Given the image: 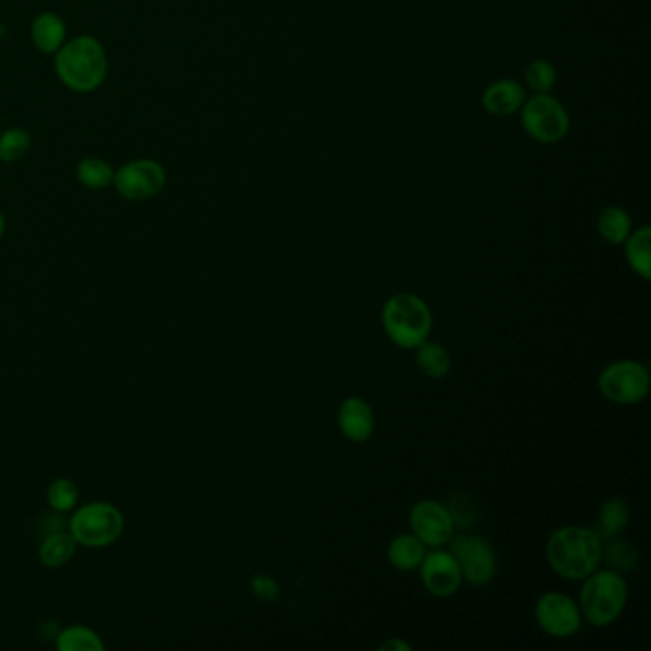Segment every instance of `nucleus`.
I'll return each instance as SVG.
<instances>
[{
	"label": "nucleus",
	"mask_w": 651,
	"mask_h": 651,
	"mask_svg": "<svg viewBox=\"0 0 651 651\" xmlns=\"http://www.w3.org/2000/svg\"><path fill=\"white\" fill-rule=\"evenodd\" d=\"M535 621L555 638L576 637L583 625V615L576 600L563 592H545L535 604Z\"/></svg>",
	"instance_id": "obj_10"
},
{
	"label": "nucleus",
	"mask_w": 651,
	"mask_h": 651,
	"mask_svg": "<svg viewBox=\"0 0 651 651\" xmlns=\"http://www.w3.org/2000/svg\"><path fill=\"white\" fill-rule=\"evenodd\" d=\"M382 651H409L411 650V644H407L404 640H399V638H394V640H388V642H384L381 646Z\"/></svg>",
	"instance_id": "obj_30"
},
{
	"label": "nucleus",
	"mask_w": 651,
	"mask_h": 651,
	"mask_svg": "<svg viewBox=\"0 0 651 651\" xmlns=\"http://www.w3.org/2000/svg\"><path fill=\"white\" fill-rule=\"evenodd\" d=\"M251 591L255 594L256 598L263 600V602H276L281 596V586L274 577L260 573L251 579Z\"/></svg>",
	"instance_id": "obj_29"
},
{
	"label": "nucleus",
	"mask_w": 651,
	"mask_h": 651,
	"mask_svg": "<svg viewBox=\"0 0 651 651\" xmlns=\"http://www.w3.org/2000/svg\"><path fill=\"white\" fill-rule=\"evenodd\" d=\"M77 550V540L69 532H54L46 535L38 548V558L46 568H61L66 566Z\"/></svg>",
	"instance_id": "obj_19"
},
{
	"label": "nucleus",
	"mask_w": 651,
	"mask_h": 651,
	"mask_svg": "<svg viewBox=\"0 0 651 651\" xmlns=\"http://www.w3.org/2000/svg\"><path fill=\"white\" fill-rule=\"evenodd\" d=\"M46 499L54 512L66 514V512L75 509L77 502H79V487L75 486V481H71L69 478L54 479L48 487Z\"/></svg>",
	"instance_id": "obj_26"
},
{
	"label": "nucleus",
	"mask_w": 651,
	"mask_h": 651,
	"mask_svg": "<svg viewBox=\"0 0 651 651\" xmlns=\"http://www.w3.org/2000/svg\"><path fill=\"white\" fill-rule=\"evenodd\" d=\"M125 532V516L109 502L96 501L75 510L69 520V533L84 548H107Z\"/></svg>",
	"instance_id": "obj_5"
},
{
	"label": "nucleus",
	"mask_w": 651,
	"mask_h": 651,
	"mask_svg": "<svg viewBox=\"0 0 651 651\" xmlns=\"http://www.w3.org/2000/svg\"><path fill=\"white\" fill-rule=\"evenodd\" d=\"M56 648L60 651H104L105 644L96 630L83 625H71L58 632Z\"/></svg>",
	"instance_id": "obj_22"
},
{
	"label": "nucleus",
	"mask_w": 651,
	"mask_h": 651,
	"mask_svg": "<svg viewBox=\"0 0 651 651\" xmlns=\"http://www.w3.org/2000/svg\"><path fill=\"white\" fill-rule=\"evenodd\" d=\"M525 84L530 86V91L535 94H548L553 92L558 81V73L556 68L548 60H533L527 68H525Z\"/></svg>",
	"instance_id": "obj_27"
},
{
	"label": "nucleus",
	"mask_w": 651,
	"mask_h": 651,
	"mask_svg": "<svg viewBox=\"0 0 651 651\" xmlns=\"http://www.w3.org/2000/svg\"><path fill=\"white\" fill-rule=\"evenodd\" d=\"M409 525L411 533L419 537L427 548H440L450 543L453 537V520L450 516V510L442 502L432 501V499H422V501L412 504L409 512Z\"/></svg>",
	"instance_id": "obj_11"
},
{
	"label": "nucleus",
	"mask_w": 651,
	"mask_h": 651,
	"mask_svg": "<svg viewBox=\"0 0 651 651\" xmlns=\"http://www.w3.org/2000/svg\"><path fill=\"white\" fill-rule=\"evenodd\" d=\"M625 245V258L629 263L630 270L637 276L650 281L651 278V228L642 225L637 232H630Z\"/></svg>",
	"instance_id": "obj_18"
},
{
	"label": "nucleus",
	"mask_w": 651,
	"mask_h": 651,
	"mask_svg": "<svg viewBox=\"0 0 651 651\" xmlns=\"http://www.w3.org/2000/svg\"><path fill=\"white\" fill-rule=\"evenodd\" d=\"M415 350H417V356H415L417 365L430 379H443L445 374L450 373L451 356L440 342L425 340Z\"/></svg>",
	"instance_id": "obj_21"
},
{
	"label": "nucleus",
	"mask_w": 651,
	"mask_h": 651,
	"mask_svg": "<svg viewBox=\"0 0 651 651\" xmlns=\"http://www.w3.org/2000/svg\"><path fill=\"white\" fill-rule=\"evenodd\" d=\"M166 184V171L153 159H136L119 166L113 186L128 201H148L161 194Z\"/></svg>",
	"instance_id": "obj_8"
},
{
	"label": "nucleus",
	"mask_w": 651,
	"mask_h": 651,
	"mask_svg": "<svg viewBox=\"0 0 651 651\" xmlns=\"http://www.w3.org/2000/svg\"><path fill=\"white\" fill-rule=\"evenodd\" d=\"M113 176H115V168L102 158H84L77 165V181L89 189H105L107 186H113Z\"/></svg>",
	"instance_id": "obj_23"
},
{
	"label": "nucleus",
	"mask_w": 651,
	"mask_h": 651,
	"mask_svg": "<svg viewBox=\"0 0 651 651\" xmlns=\"http://www.w3.org/2000/svg\"><path fill=\"white\" fill-rule=\"evenodd\" d=\"M427 553V545L415 533H402L390 540L388 561L399 571H412L419 569Z\"/></svg>",
	"instance_id": "obj_17"
},
{
	"label": "nucleus",
	"mask_w": 651,
	"mask_h": 651,
	"mask_svg": "<svg viewBox=\"0 0 651 651\" xmlns=\"http://www.w3.org/2000/svg\"><path fill=\"white\" fill-rule=\"evenodd\" d=\"M596 228L602 240L612 245H623L632 232V218L627 210L612 205L600 212Z\"/></svg>",
	"instance_id": "obj_20"
},
{
	"label": "nucleus",
	"mask_w": 651,
	"mask_h": 651,
	"mask_svg": "<svg viewBox=\"0 0 651 651\" xmlns=\"http://www.w3.org/2000/svg\"><path fill=\"white\" fill-rule=\"evenodd\" d=\"M31 135L25 128H8L0 135V161L15 163L25 158L31 150Z\"/></svg>",
	"instance_id": "obj_25"
},
{
	"label": "nucleus",
	"mask_w": 651,
	"mask_h": 651,
	"mask_svg": "<svg viewBox=\"0 0 651 651\" xmlns=\"http://www.w3.org/2000/svg\"><path fill=\"white\" fill-rule=\"evenodd\" d=\"M382 327L394 345L415 350L430 337L432 312L417 294L399 292L390 297L382 307Z\"/></svg>",
	"instance_id": "obj_4"
},
{
	"label": "nucleus",
	"mask_w": 651,
	"mask_h": 651,
	"mask_svg": "<svg viewBox=\"0 0 651 651\" xmlns=\"http://www.w3.org/2000/svg\"><path fill=\"white\" fill-rule=\"evenodd\" d=\"M68 37V27L60 15L43 12L31 23V40L43 54H56Z\"/></svg>",
	"instance_id": "obj_15"
},
{
	"label": "nucleus",
	"mask_w": 651,
	"mask_h": 651,
	"mask_svg": "<svg viewBox=\"0 0 651 651\" xmlns=\"http://www.w3.org/2000/svg\"><path fill=\"white\" fill-rule=\"evenodd\" d=\"M54 69L63 86L79 94H89L104 84L109 71V58L104 45L91 35L66 40L54 54Z\"/></svg>",
	"instance_id": "obj_2"
},
{
	"label": "nucleus",
	"mask_w": 651,
	"mask_h": 651,
	"mask_svg": "<svg viewBox=\"0 0 651 651\" xmlns=\"http://www.w3.org/2000/svg\"><path fill=\"white\" fill-rule=\"evenodd\" d=\"M583 581L577 604L584 621L600 629L614 625L621 617L629 600V586L623 573L614 569H596Z\"/></svg>",
	"instance_id": "obj_3"
},
{
	"label": "nucleus",
	"mask_w": 651,
	"mask_h": 651,
	"mask_svg": "<svg viewBox=\"0 0 651 651\" xmlns=\"http://www.w3.org/2000/svg\"><path fill=\"white\" fill-rule=\"evenodd\" d=\"M420 581L435 598H450L463 584V573L451 550L432 548L419 566Z\"/></svg>",
	"instance_id": "obj_12"
},
{
	"label": "nucleus",
	"mask_w": 651,
	"mask_h": 651,
	"mask_svg": "<svg viewBox=\"0 0 651 651\" xmlns=\"http://www.w3.org/2000/svg\"><path fill=\"white\" fill-rule=\"evenodd\" d=\"M630 522V509L627 502L617 497L607 499L598 510V518H596V525L592 527L596 535H598L602 543L619 537Z\"/></svg>",
	"instance_id": "obj_16"
},
{
	"label": "nucleus",
	"mask_w": 651,
	"mask_h": 651,
	"mask_svg": "<svg viewBox=\"0 0 651 651\" xmlns=\"http://www.w3.org/2000/svg\"><path fill=\"white\" fill-rule=\"evenodd\" d=\"M604 543L591 527L563 525L547 540L548 566L561 579L583 581L602 563Z\"/></svg>",
	"instance_id": "obj_1"
},
{
	"label": "nucleus",
	"mask_w": 651,
	"mask_h": 651,
	"mask_svg": "<svg viewBox=\"0 0 651 651\" xmlns=\"http://www.w3.org/2000/svg\"><path fill=\"white\" fill-rule=\"evenodd\" d=\"M650 369L635 360L609 363L598 374V390L607 402L617 405H637L650 392Z\"/></svg>",
	"instance_id": "obj_7"
},
{
	"label": "nucleus",
	"mask_w": 651,
	"mask_h": 651,
	"mask_svg": "<svg viewBox=\"0 0 651 651\" xmlns=\"http://www.w3.org/2000/svg\"><path fill=\"white\" fill-rule=\"evenodd\" d=\"M445 507L450 510V516L455 527L466 530V527L476 524V520H478V507L468 495H451L450 502Z\"/></svg>",
	"instance_id": "obj_28"
},
{
	"label": "nucleus",
	"mask_w": 651,
	"mask_h": 651,
	"mask_svg": "<svg viewBox=\"0 0 651 651\" xmlns=\"http://www.w3.org/2000/svg\"><path fill=\"white\" fill-rule=\"evenodd\" d=\"M4 232H7V220H4V214L0 212V240H2Z\"/></svg>",
	"instance_id": "obj_31"
},
{
	"label": "nucleus",
	"mask_w": 651,
	"mask_h": 651,
	"mask_svg": "<svg viewBox=\"0 0 651 651\" xmlns=\"http://www.w3.org/2000/svg\"><path fill=\"white\" fill-rule=\"evenodd\" d=\"M450 543V550L457 560L463 581H468L474 586H484L493 581L497 555L489 540L478 535H461L455 539L451 537Z\"/></svg>",
	"instance_id": "obj_9"
},
{
	"label": "nucleus",
	"mask_w": 651,
	"mask_h": 651,
	"mask_svg": "<svg viewBox=\"0 0 651 651\" xmlns=\"http://www.w3.org/2000/svg\"><path fill=\"white\" fill-rule=\"evenodd\" d=\"M520 123L525 135L547 146L561 142L569 135L568 109L550 92L525 97L520 109Z\"/></svg>",
	"instance_id": "obj_6"
},
{
	"label": "nucleus",
	"mask_w": 651,
	"mask_h": 651,
	"mask_svg": "<svg viewBox=\"0 0 651 651\" xmlns=\"http://www.w3.org/2000/svg\"><path fill=\"white\" fill-rule=\"evenodd\" d=\"M525 97L527 94L524 84L518 83L514 79H499L484 91L481 105L489 115L510 117L522 109Z\"/></svg>",
	"instance_id": "obj_14"
},
{
	"label": "nucleus",
	"mask_w": 651,
	"mask_h": 651,
	"mask_svg": "<svg viewBox=\"0 0 651 651\" xmlns=\"http://www.w3.org/2000/svg\"><path fill=\"white\" fill-rule=\"evenodd\" d=\"M606 543L607 545L602 548V558H606L609 569H614L617 573H630L637 568L638 553L637 548L632 547V543L621 539V535Z\"/></svg>",
	"instance_id": "obj_24"
},
{
	"label": "nucleus",
	"mask_w": 651,
	"mask_h": 651,
	"mask_svg": "<svg viewBox=\"0 0 651 651\" xmlns=\"http://www.w3.org/2000/svg\"><path fill=\"white\" fill-rule=\"evenodd\" d=\"M376 420H374L373 407L361 399V397H346L338 407V428L346 440L353 443L368 442L373 435Z\"/></svg>",
	"instance_id": "obj_13"
}]
</instances>
